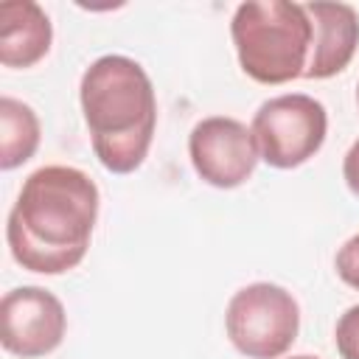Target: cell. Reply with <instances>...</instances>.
I'll return each instance as SVG.
<instances>
[{
	"label": "cell",
	"instance_id": "obj_10",
	"mask_svg": "<svg viewBox=\"0 0 359 359\" xmlns=\"http://www.w3.org/2000/svg\"><path fill=\"white\" fill-rule=\"evenodd\" d=\"M39 137L42 135H39L36 112L11 95H3L0 98V168L11 171L28 163L39 149Z\"/></svg>",
	"mask_w": 359,
	"mask_h": 359
},
{
	"label": "cell",
	"instance_id": "obj_8",
	"mask_svg": "<svg viewBox=\"0 0 359 359\" xmlns=\"http://www.w3.org/2000/svg\"><path fill=\"white\" fill-rule=\"evenodd\" d=\"M311 20V53L303 79H331L342 73L359 45V14L348 3H306Z\"/></svg>",
	"mask_w": 359,
	"mask_h": 359
},
{
	"label": "cell",
	"instance_id": "obj_1",
	"mask_svg": "<svg viewBox=\"0 0 359 359\" xmlns=\"http://www.w3.org/2000/svg\"><path fill=\"white\" fill-rule=\"evenodd\" d=\"M98 185L73 165H42L20 188L6 222L11 258L39 275L79 266L98 219Z\"/></svg>",
	"mask_w": 359,
	"mask_h": 359
},
{
	"label": "cell",
	"instance_id": "obj_5",
	"mask_svg": "<svg viewBox=\"0 0 359 359\" xmlns=\"http://www.w3.org/2000/svg\"><path fill=\"white\" fill-rule=\"evenodd\" d=\"M258 154L272 168H297L309 163L325 143L328 112L306 93H286L264 101L252 118Z\"/></svg>",
	"mask_w": 359,
	"mask_h": 359
},
{
	"label": "cell",
	"instance_id": "obj_4",
	"mask_svg": "<svg viewBox=\"0 0 359 359\" xmlns=\"http://www.w3.org/2000/svg\"><path fill=\"white\" fill-rule=\"evenodd\" d=\"M224 328L233 348L247 359H278L297 339L300 309L283 286L250 283L230 297Z\"/></svg>",
	"mask_w": 359,
	"mask_h": 359
},
{
	"label": "cell",
	"instance_id": "obj_6",
	"mask_svg": "<svg viewBox=\"0 0 359 359\" xmlns=\"http://www.w3.org/2000/svg\"><path fill=\"white\" fill-rule=\"evenodd\" d=\"M188 154L199 180L222 191L244 185L261 160L252 129L227 115L202 118L188 135Z\"/></svg>",
	"mask_w": 359,
	"mask_h": 359
},
{
	"label": "cell",
	"instance_id": "obj_15",
	"mask_svg": "<svg viewBox=\"0 0 359 359\" xmlns=\"http://www.w3.org/2000/svg\"><path fill=\"white\" fill-rule=\"evenodd\" d=\"M356 104H359V87H356Z\"/></svg>",
	"mask_w": 359,
	"mask_h": 359
},
{
	"label": "cell",
	"instance_id": "obj_14",
	"mask_svg": "<svg viewBox=\"0 0 359 359\" xmlns=\"http://www.w3.org/2000/svg\"><path fill=\"white\" fill-rule=\"evenodd\" d=\"M292 359H317V356H309V353H300V356H292Z\"/></svg>",
	"mask_w": 359,
	"mask_h": 359
},
{
	"label": "cell",
	"instance_id": "obj_2",
	"mask_svg": "<svg viewBox=\"0 0 359 359\" xmlns=\"http://www.w3.org/2000/svg\"><path fill=\"white\" fill-rule=\"evenodd\" d=\"M79 101L98 163L112 174L140 168L157 126V95L149 73L129 56L107 53L84 70Z\"/></svg>",
	"mask_w": 359,
	"mask_h": 359
},
{
	"label": "cell",
	"instance_id": "obj_3",
	"mask_svg": "<svg viewBox=\"0 0 359 359\" xmlns=\"http://www.w3.org/2000/svg\"><path fill=\"white\" fill-rule=\"evenodd\" d=\"M241 70L258 84L303 79L311 53V20L306 6L286 0L241 3L230 22Z\"/></svg>",
	"mask_w": 359,
	"mask_h": 359
},
{
	"label": "cell",
	"instance_id": "obj_11",
	"mask_svg": "<svg viewBox=\"0 0 359 359\" xmlns=\"http://www.w3.org/2000/svg\"><path fill=\"white\" fill-rule=\"evenodd\" d=\"M334 342L342 359H359V306H351L339 314Z\"/></svg>",
	"mask_w": 359,
	"mask_h": 359
},
{
	"label": "cell",
	"instance_id": "obj_7",
	"mask_svg": "<svg viewBox=\"0 0 359 359\" xmlns=\"http://www.w3.org/2000/svg\"><path fill=\"white\" fill-rule=\"evenodd\" d=\"M67 328L62 300L42 286H17L0 300V342L8 353L36 359L53 353Z\"/></svg>",
	"mask_w": 359,
	"mask_h": 359
},
{
	"label": "cell",
	"instance_id": "obj_13",
	"mask_svg": "<svg viewBox=\"0 0 359 359\" xmlns=\"http://www.w3.org/2000/svg\"><path fill=\"white\" fill-rule=\"evenodd\" d=\"M342 177H345V185L351 188V194L359 196V137L353 140V146L348 149V154L342 160Z\"/></svg>",
	"mask_w": 359,
	"mask_h": 359
},
{
	"label": "cell",
	"instance_id": "obj_12",
	"mask_svg": "<svg viewBox=\"0 0 359 359\" xmlns=\"http://www.w3.org/2000/svg\"><path fill=\"white\" fill-rule=\"evenodd\" d=\"M334 266H337V275H339L342 283H348L351 289H359V233L351 236L339 247V252L334 258Z\"/></svg>",
	"mask_w": 359,
	"mask_h": 359
},
{
	"label": "cell",
	"instance_id": "obj_9",
	"mask_svg": "<svg viewBox=\"0 0 359 359\" xmlns=\"http://www.w3.org/2000/svg\"><path fill=\"white\" fill-rule=\"evenodd\" d=\"M53 28L48 14L31 0L0 3V62L6 67H31L48 56Z\"/></svg>",
	"mask_w": 359,
	"mask_h": 359
}]
</instances>
